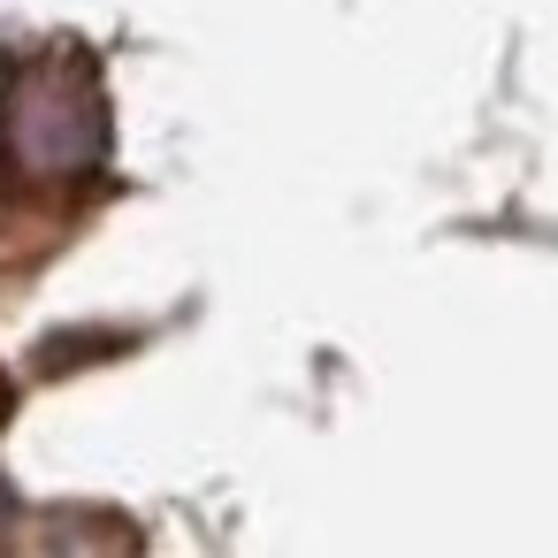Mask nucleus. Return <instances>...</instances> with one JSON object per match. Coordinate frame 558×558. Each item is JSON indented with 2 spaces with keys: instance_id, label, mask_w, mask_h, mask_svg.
Here are the masks:
<instances>
[{
  "instance_id": "obj_1",
  "label": "nucleus",
  "mask_w": 558,
  "mask_h": 558,
  "mask_svg": "<svg viewBox=\"0 0 558 558\" xmlns=\"http://www.w3.org/2000/svg\"><path fill=\"white\" fill-rule=\"evenodd\" d=\"M108 146H116V123L85 54L47 47L9 70V85H0V169L16 192L85 184L108 169Z\"/></svg>"
},
{
  "instance_id": "obj_2",
  "label": "nucleus",
  "mask_w": 558,
  "mask_h": 558,
  "mask_svg": "<svg viewBox=\"0 0 558 558\" xmlns=\"http://www.w3.org/2000/svg\"><path fill=\"white\" fill-rule=\"evenodd\" d=\"M16 520V489H9V474H0V527Z\"/></svg>"
}]
</instances>
